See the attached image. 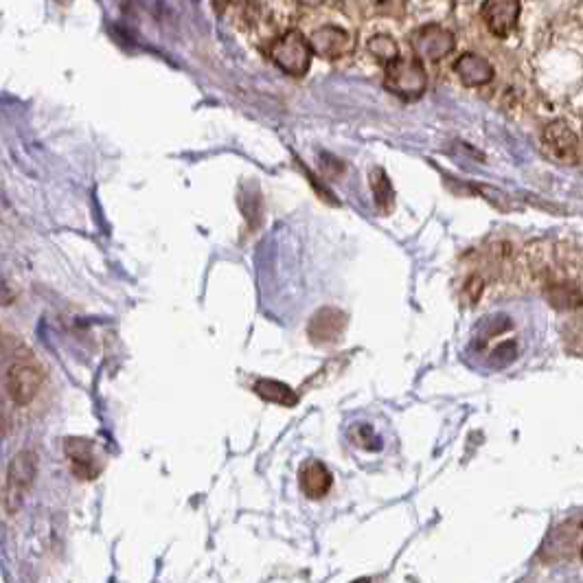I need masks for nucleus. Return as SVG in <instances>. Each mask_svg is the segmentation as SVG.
I'll use <instances>...</instances> for the list:
<instances>
[{
	"label": "nucleus",
	"mask_w": 583,
	"mask_h": 583,
	"mask_svg": "<svg viewBox=\"0 0 583 583\" xmlns=\"http://www.w3.org/2000/svg\"><path fill=\"white\" fill-rule=\"evenodd\" d=\"M228 9L235 11L237 31L264 55L270 44L296 27L294 22L299 20V3H231Z\"/></svg>",
	"instance_id": "obj_1"
},
{
	"label": "nucleus",
	"mask_w": 583,
	"mask_h": 583,
	"mask_svg": "<svg viewBox=\"0 0 583 583\" xmlns=\"http://www.w3.org/2000/svg\"><path fill=\"white\" fill-rule=\"evenodd\" d=\"M44 384H47V371L27 347L7 351L5 391L14 406H31L40 397Z\"/></svg>",
	"instance_id": "obj_2"
},
{
	"label": "nucleus",
	"mask_w": 583,
	"mask_h": 583,
	"mask_svg": "<svg viewBox=\"0 0 583 583\" xmlns=\"http://www.w3.org/2000/svg\"><path fill=\"white\" fill-rule=\"evenodd\" d=\"M268 60L290 77H303L312 66V47L307 42L305 33L299 27H292L283 33L281 38L274 40L268 51Z\"/></svg>",
	"instance_id": "obj_3"
},
{
	"label": "nucleus",
	"mask_w": 583,
	"mask_h": 583,
	"mask_svg": "<svg viewBox=\"0 0 583 583\" xmlns=\"http://www.w3.org/2000/svg\"><path fill=\"white\" fill-rule=\"evenodd\" d=\"M364 31L369 33H362L360 36L358 57L371 68H377V71L384 73L388 66L395 64L404 55L402 44L388 31V20H369Z\"/></svg>",
	"instance_id": "obj_4"
},
{
	"label": "nucleus",
	"mask_w": 583,
	"mask_h": 583,
	"mask_svg": "<svg viewBox=\"0 0 583 583\" xmlns=\"http://www.w3.org/2000/svg\"><path fill=\"white\" fill-rule=\"evenodd\" d=\"M382 75H384V88L399 99L415 101L426 93V86H428L426 66L421 64L410 51L399 57L395 64L388 66Z\"/></svg>",
	"instance_id": "obj_5"
},
{
	"label": "nucleus",
	"mask_w": 583,
	"mask_h": 583,
	"mask_svg": "<svg viewBox=\"0 0 583 583\" xmlns=\"http://www.w3.org/2000/svg\"><path fill=\"white\" fill-rule=\"evenodd\" d=\"M408 49L424 66H434L452 55L456 38L450 29L437 25V22H426L410 33Z\"/></svg>",
	"instance_id": "obj_6"
},
{
	"label": "nucleus",
	"mask_w": 583,
	"mask_h": 583,
	"mask_svg": "<svg viewBox=\"0 0 583 583\" xmlns=\"http://www.w3.org/2000/svg\"><path fill=\"white\" fill-rule=\"evenodd\" d=\"M542 145L548 158L557 160V163H564V165L579 163V156H581L579 136L570 130L564 121H553L546 125Z\"/></svg>",
	"instance_id": "obj_7"
},
{
	"label": "nucleus",
	"mask_w": 583,
	"mask_h": 583,
	"mask_svg": "<svg viewBox=\"0 0 583 583\" xmlns=\"http://www.w3.org/2000/svg\"><path fill=\"white\" fill-rule=\"evenodd\" d=\"M349 325L347 314L338 310V307H320V310L310 318L307 325V338L318 347L336 345V342L345 336V329Z\"/></svg>",
	"instance_id": "obj_8"
},
{
	"label": "nucleus",
	"mask_w": 583,
	"mask_h": 583,
	"mask_svg": "<svg viewBox=\"0 0 583 583\" xmlns=\"http://www.w3.org/2000/svg\"><path fill=\"white\" fill-rule=\"evenodd\" d=\"M520 7L518 0H489V3L480 5V18L491 36L507 38L518 27Z\"/></svg>",
	"instance_id": "obj_9"
},
{
	"label": "nucleus",
	"mask_w": 583,
	"mask_h": 583,
	"mask_svg": "<svg viewBox=\"0 0 583 583\" xmlns=\"http://www.w3.org/2000/svg\"><path fill=\"white\" fill-rule=\"evenodd\" d=\"M452 68L459 82L467 88H483L494 82V66H491L485 55L476 51L461 53Z\"/></svg>",
	"instance_id": "obj_10"
},
{
	"label": "nucleus",
	"mask_w": 583,
	"mask_h": 583,
	"mask_svg": "<svg viewBox=\"0 0 583 583\" xmlns=\"http://www.w3.org/2000/svg\"><path fill=\"white\" fill-rule=\"evenodd\" d=\"M66 459L71 463L73 472L79 478H95L101 470V456L95 448L93 441L88 439H68L64 443Z\"/></svg>",
	"instance_id": "obj_11"
},
{
	"label": "nucleus",
	"mask_w": 583,
	"mask_h": 583,
	"mask_svg": "<svg viewBox=\"0 0 583 583\" xmlns=\"http://www.w3.org/2000/svg\"><path fill=\"white\" fill-rule=\"evenodd\" d=\"M544 299L559 312H575L583 307V290L573 279H553L546 283Z\"/></svg>",
	"instance_id": "obj_12"
},
{
	"label": "nucleus",
	"mask_w": 583,
	"mask_h": 583,
	"mask_svg": "<svg viewBox=\"0 0 583 583\" xmlns=\"http://www.w3.org/2000/svg\"><path fill=\"white\" fill-rule=\"evenodd\" d=\"M33 476H36V454L27 450L20 452L9 465L5 498H9L11 494H22V491H27L33 483Z\"/></svg>",
	"instance_id": "obj_13"
},
{
	"label": "nucleus",
	"mask_w": 583,
	"mask_h": 583,
	"mask_svg": "<svg viewBox=\"0 0 583 583\" xmlns=\"http://www.w3.org/2000/svg\"><path fill=\"white\" fill-rule=\"evenodd\" d=\"M301 489L307 498H325L329 494L331 485H334V478L327 470V465L320 461H307L301 470Z\"/></svg>",
	"instance_id": "obj_14"
},
{
	"label": "nucleus",
	"mask_w": 583,
	"mask_h": 583,
	"mask_svg": "<svg viewBox=\"0 0 583 583\" xmlns=\"http://www.w3.org/2000/svg\"><path fill=\"white\" fill-rule=\"evenodd\" d=\"M255 393L266 399L270 404H281V406H294L299 402V395H296L288 384L274 382V380H257L255 382Z\"/></svg>",
	"instance_id": "obj_15"
},
{
	"label": "nucleus",
	"mask_w": 583,
	"mask_h": 583,
	"mask_svg": "<svg viewBox=\"0 0 583 583\" xmlns=\"http://www.w3.org/2000/svg\"><path fill=\"white\" fill-rule=\"evenodd\" d=\"M371 189H373V198H375L377 209L388 211L393 207L395 193L391 187V180H388V176L384 174L382 169H375L371 174Z\"/></svg>",
	"instance_id": "obj_16"
},
{
	"label": "nucleus",
	"mask_w": 583,
	"mask_h": 583,
	"mask_svg": "<svg viewBox=\"0 0 583 583\" xmlns=\"http://www.w3.org/2000/svg\"><path fill=\"white\" fill-rule=\"evenodd\" d=\"M581 559H583V544H581Z\"/></svg>",
	"instance_id": "obj_17"
}]
</instances>
